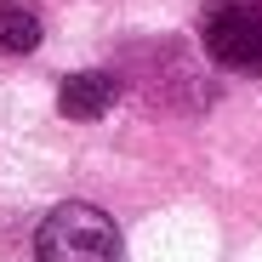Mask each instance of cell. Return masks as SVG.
I'll return each instance as SVG.
<instances>
[{"mask_svg":"<svg viewBox=\"0 0 262 262\" xmlns=\"http://www.w3.org/2000/svg\"><path fill=\"white\" fill-rule=\"evenodd\" d=\"M34 262H125V239L108 211L69 200L34 228Z\"/></svg>","mask_w":262,"mask_h":262,"instance_id":"obj_1","label":"cell"},{"mask_svg":"<svg viewBox=\"0 0 262 262\" xmlns=\"http://www.w3.org/2000/svg\"><path fill=\"white\" fill-rule=\"evenodd\" d=\"M200 46L228 74H262V0H205Z\"/></svg>","mask_w":262,"mask_h":262,"instance_id":"obj_2","label":"cell"},{"mask_svg":"<svg viewBox=\"0 0 262 262\" xmlns=\"http://www.w3.org/2000/svg\"><path fill=\"white\" fill-rule=\"evenodd\" d=\"M114 97H120V85H114V74H97V69H80V74H63V85H57V108H63V120H103L108 108H114Z\"/></svg>","mask_w":262,"mask_h":262,"instance_id":"obj_3","label":"cell"},{"mask_svg":"<svg viewBox=\"0 0 262 262\" xmlns=\"http://www.w3.org/2000/svg\"><path fill=\"white\" fill-rule=\"evenodd\" d=\"M40 34H46V23L29 0H0V52L6 57H29L40 46Z\"/></svg>","mask_w":262,"mask_h":262,"instance_id":"obj_4","label":"cell"}]
</instances>
